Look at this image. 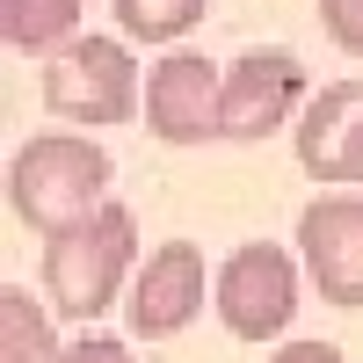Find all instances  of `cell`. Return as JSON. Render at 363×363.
I'll return each instance as SVG.
<instances>
[{
    "label": "cell",
    "mask_w": 363,
    "mask_h": 363,
    "mask_svg": "<svg viewBox=\"0 0 363 363\" xmlns=\"http://www.w3.org/2000/svg\"><path fill=\"white\" fill-rule=\"evenodd\" d=\"M102 189H109V153L95 138L44 131V138H29L22 153L8 160V211L29 233H44V240L73 233L80 218H95Z\"/></svg>",
    "instance_id": "6da1fadb"
},
{
    "label": "cell",
    "mask_w": 363,
    "mask_h": 363,
    "mask_svg": "<svg viewBox=\"0 0 363 363\" xmlns=\"http://www.w3.org/2000/svg\"><path fill=\"white\" fill-rule=\"evenodd\" d=\"M131 255H138V225L124 203H102L95 218H80L73 233L44 240V291L66 320H102L116 306V291L131 284Z\"/></svg>",
    "instance_id": "7a4b0ae2"
},
{
    "label": "cell",
    "mask_w": 363,
    "mask_h": 363,
    "mask_svg": "<svg viewBox=\"0 0 363 363\" xmlns=\"http://www.w3.org/2000/svg\"><path fill=\"white\" fill-rule=\"evenodd\" d=\"M44 109L66 124H131L138 116V58L116 37H73L44 66Z\"/></svg>",
    "instance_id": "3957f363"
},
{
    "label": "cell",
    "mask_w": 363,
    "mask_h": 363,
    "mask_svg": "<svg viewBox=\"0 0 363 363\" xmlns=\"http://www.w3.org/2000/svg\"><path fill=\"white\" fill-rule=\"evenodd\" d=\"M211 298H218V320L240 342H269V335H284L298 320V262L277 240H247L211 277Z\"/></svg>",
    "instance_id": "277c9868"
},
{
    "label": "cell",
    "mask_w": 363,
    "mask_h": 363,
    "mask_svg": "<svg viewBox=\"0 0 363 363\" xmlns=\"http://www.w3.org/2000/svg\"><path fill=\"white\" fill-rule=\"evenodd\" d=\"M145 124L167 145H203L225 138V73L203 51H167L145 73Z\"/></svg>",
    "instance_id": "5b68a950"
},
{
    "label": "cell",
    "mask_w": 363,
    "mask_h": 363,
    "mask_svg": "<svg viewBox=\"0 0 363 363\" xmlns=\"http://www.w3.org/2000/svg\"><path fill=\"white\" fill-rule=\"evenodd\" d=\"M298 262L327 306H363V196H313L298 211Z\"/></svg>",
    "instance_id": "8992f818"
},
{
    "label": "cell",
    "mask_w": 363,
    "mask_h": 363,
    "mask_svg": "<svg viewBox=\"0 0 363 363\" xmlns=\"http://www.w3.org/2000/svg\"><path fill=\"white\" fill-rule=\"evenodd\" d=\"M306 66L291 51H240L225 66V138H269L291 124V109H306Z\"/></svg>",
    "instance_id": "52a82bcc"
},
{
    "label": "cell",
    "mask_w": 363,
    "mask_h": 363,
    "mask_svg": "<svg viewBox=\"0 0 363 363\" xmlns=\"http://www.w3.org/2000/svg\"><path fill=\"white\" fill-rule=\"evenodd\" d=\"M298 167L335 189L363 182V80H327L298 109Z\"/></svg>",
    "instance_id": "ba28073f"
},
{
    "label": "cell",
    "mask_w": 363,
    "mask_h": 363,
    "mask_svg": "<svg viewBox=\"0 0 363 363\" xmlns=\"http://www.w3.org/2000/svg\"><path fill=\"white\" fill-rule=\"evenodd\" d=\"M203 313V255L189 240H167V247L145 255V269L131 277V335L167 342Z\"/></svg>",
    "instance_id": "9c48e42d"
},
{
    "label": "cell",
    "mask_w": 363,
    "mask_h": 363,
    "mask_svg": "<svg viewBox=\"0 0 363 363\" xmlns=\"http://www.w3.org/2000/svg\"><path fill=\"white\" fill-rule=\"evenodd\" d=\"M0 37H8V51L58 58L80 37V0H0Z\"/></svg>",
    "instance_id": "30bf717a"
},
{
    "label": "cell",
    "mask_w": 363,
    "mask_h": 363,
    "mask_svg": "<svg viewBox=\"0 0 363 363\" xmlns=\"http://www.w3.org/2000/svg\"><path fill=\"white\" fill-rule=\"evenodd\" d=\"M66 349H58L51 335V313L29 298L22 284L0 291V363H58Z\"/></svg>",
    "instance_id": "8fae6325"
},
{
    "label": "cell",
    "mask_w": 363,
    "mask_h": 363,
    "mask_svg": "<svg viewBox=\"0 0 363 363\" xmlns=\"http://www.w3.org/2000/svg\"><path fill=\"white\" fill-rule=\"evenodd\" d=\"M116 22L131 44H182L203 22V0H116Z\"/></svg>",
    "instance_id": "7c38bea8"
},
{
    "label": "cell",
    "mask_w": 363,
    "mask_h": 363,
    "mask_svg": "<svg viewBox=\"0 0 363 363\" xmlns=\"http://www.w3.org/2000/svg\"><path fill=\"white\" fill-rule=\"evenodd\" d=\"M320 29H327L349 58H363V0H320Z\"/></svg>",
    "instance_id": "4fadbf2b"
},
{
    "label": "cell",
    "mask_w": 363,
    "mask_h": 363,
    "mask_svg": "<svg viewBox=\"0 0 363 363\" xmlns=\"http://www.w3.org/2000/svg\"><path fill=\"white\" fill-rule=\"evenodd\" d=\"M58 363H145V356L131 342H116V335H80V342H66Z\"/></svg>",
    "instance_id": "5bb4252c"
},
{
    "label": "cell",
    "mask_w": 363,
    "mask_h": 363,
    "mask_svg": "<svg viewBox=\"0 0 363 363\" xmlns=\"http://www.w3.org/2000/svg\"><path fill=\"white\" fill-rule=\"evenodd\" d=\"M269 363H349V356H342L335 342H284Z\"/></svg>",
    "instance_id": "9a60e30c"
}]
</instances>
